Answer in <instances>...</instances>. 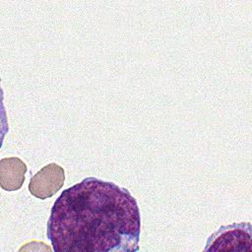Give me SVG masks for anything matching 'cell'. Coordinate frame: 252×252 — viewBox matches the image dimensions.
<instances>
[{"label": "cell", "mask_w": 252, "mask_h": 252, "mask_svg": "<svg viewBox=\"0 0 252 252\" xmlns=\"http://www.w3.org/2000/svg\"><path fill=\"white\" fill-rule=\"evenodd\" d=\"M141 216L128 189L87 177L55 200L46 234L57 252L138 251Z\"/></svg>", "instance_id": "1"}, {"label": "cell", "mask_w": 252, "mask_h": 252, "mask_svg": "<svg viewBox=\"0 0 252 252\" xmlns=\"http://www.w3.org/2000/svg\"><path fill=\"white\" fill-rule=\"evenodd\" d=\"M252 250V225L250 222L222 225L210 235L204 251L250 252Z\"/></svg>", "instance_id": "2"}, {"label": "cell", "mask_w": 252, "mask_h": 252, "mask_svg": "<svg viewBox=\"0 0 252 252\" xmlns=\"http://www.w3.org/2000/svg\"><path fill=\"white\" fill-rule=\"evenodd\" d=\"M27 172L26 163L17 157L4 158L0 160V185L6 191L19 190Z\"/></svg>", "instance_id": "4"}, {"label": "cell", "mask_w": 252, "mask_h": 252, "mask_svg": "<svg viewBox=\"0 0 252 252\" xmlns=\"http://www.w3.org/2000/svg\"><path fill=\"white\" fill-rule=\"evenodd\" d=\"M65 171L55 162L48 163L32 176L29 183L30 193L40 200H45L57 193L64 184Z\"/></svg>", "instance_id": "3"}]
</instances>
